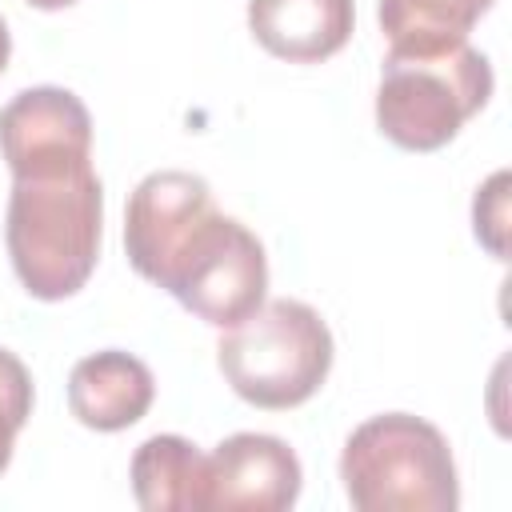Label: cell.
<instances>
[{
    "mask_svg": "<svg viewBox=\"0 0 512 512\" xmlns=\"http://www.w3.org/2000/svg\"><path fill=\"white\" fill-rule=\"evenodd\" d=\"M100 224L104 188L92 164L48 176H16L4 240L24 292L36 300L76 296L96 268Z\"/></svg>",
    "mask_w": 512,
    "mask_h": 512,
    "instance_id": "obj_1",
    "label": "cell"
},
{
    "mask_svg": "<svg viewBox=\"0 0 512 512\" xmlns=\"http://www.w3.org/2000/svg\"><path fill=\"white\" fill-rule=\"evenodd\" d=\"M492 64L468 40L392 48L376 88V124L404 152L444 148L492 96Z\"/></svg>",
    "mask_w": 512,
    "mask_h": 512,
    "instance_id": "obj_2",
    "label": "cell"
},
{
    "mask_svg": "<svg viewBox=\"0 0 512 512\" xmlns=\"http://www.w3.org/2000/svg\"><path fill=\"white\" fill-rule=\"evenodd\" d=\"M340 480L360 512H452L460 504L444 432L408 412L364 420L344 440Z\"/></svg>",
    "mask_w": 512,
    "mask_h": 512,
    "instance_id": "obj_3",
    "label": "cell"
},
{
    "mask_svg": "<svg viewBox=\"0 0 512 512\" xmlns=\"http://www.w3.org/2000/svg\"><path fill=\"white\" fill-rule=\"evenodd\" d=\"M332 332L304 300H264L216 344L232 392L256 408L284 412L320 392L332 372Z\"/></svg>",
    "mask_w": 512,
    "mask_h": 512,
    "instance_id": "obj_4",
    "label": "cell"
},
{
    "mask_svg": "<svg viewBox=\"0 0 512 512\" xmlns=\"http://www.w3.org/2000/svg\"><path fill=\"white\" fill-rule=\"evenodd\" d=\"M164 292L212 328H232L252 316L268 296L264 244L232 216L216 212L176 260Z\"/></svg>",
    "mask_w": 512,
    "mask_h": 512,
    "instance_id": "obj_5",
    "label": "cell"
},
{
    "mask_svg": "<svg viewBox=\"0 0 512 512\" xmlns=\"http://www.w3.org/2000/svg\"><path fill=\"white\" fill-rule=\"evenodd\" d=\"M212 216H216L212 188L200 176L176 168L148 172L128 196V212H124V248L132 268L164 288L176 260Z\"/></svg>",
    "mask_w": 512,
    "mask_h": 512,
    "instance_id": "obj_6",
    "label": "cell"
},
{
    "mask_svg": "<svg viewBox=\"0 0 512 512\" xmlns=\"http://www.w3.org/2000/svg\"><path fill=\"white\" fill-rule=\"evenodd\" d=\"M0 156L16 176H48L92 164V116L68 88L40 84L0 108Z\"/></svg>",
    "mask_w": 512,
    "mask_h": 512,
    "instance_id": "obj_7",
    "label": "cell"
},
{
    "mask_svg": "<svg viewBox=\"0 0 512 512\" xmlns=\"http://www.w3.org/2000/svg\"><path fill=\"white\" fill-rule=\"evenodd\" d=\"M296 452L268 432H236L208 456V508L224 512H284L300 496Z\"/></svg>",
    "mask_w": 512,
    "mask_h": 512,
    "instance_id": "obj_8",
    "label": "cell"
},
{
    "mask_svg": "<svg viewBox=\"0 0 512 512\" xmlns=\"http://www.w3.org/2000/svg\"><path fill=\"white\" fill-rule=\"evenodd\" d=\"M156 396V380L148 364L132 352L104 348L84 356L68 376V408L84 428L120 432L132 428Z\"/></svg>",
    "mask_w": 512,
    "mask_h": 512,
    "instance_id": "obj_9",
    "label": "cell"
},
{
    "mask_svg": "<svg viewBox=\"0 0 512 512\" xmlns=\"http://www.w3.org/2000/svg\"><path fill=\"white\" fill-rule=\"evenodd\" d=\"M356 24L352 0H248L256 44L288 64H320L336 56Z\"/></svg>",
    "mask_w": 512,
    "mask_h": 512,
    "instance_id": "obj_10",
    "label": "cell"
},
{
    "mask_svg": "<svg viewBox=\"0 0 512 512\" xmlns=\"http://www.w3.org/2000/svg\"><path fill=\"white\" fill-rule=\"evenodd\" d=\"M132 496L148 512H208V456L184 436H148L132 456Z\"/></svg>",
    "mask_w": 512,
    "mask_h": 512,
    "instance_id": "obj_11",
    "label": "cell"
},
{
    "mask_svg": "<svg viewBox=\"0 0 512 512\" xmlns=\"http://www.w3.org/2000/svg\"><path fill=\"white\" fill-rule=\"evenodd\" d=\"M492 0H380V32L392 48H444L468 40Z\"/></svg>",
    "mask_w": 512,
    "mask_h": 512,
    "instance_id": "obj_12",
    "label": "cell"
},
{
    "mask_svg": "<svg viewBox=\"0 0 512 512\" xmlns=\"http://www.w3.org/2000/svg\"><path fill=\"white\" fill-rule=\"evenodd\" d=\"M28 416H32V376L20 356L0 348V472L8 468L16 432L28 424Z\"/></svg>",
    "mask_w": 512,
    "mask_h": 512,
    "instance_id": "obj_13",
    "label": "cell"
},
{
    "mask_svg": "<svg viewBox=\"0 0 512 512\" xmlns=\"http://www.w3.org/2000/svg\"><path fill=\"white\" fill-rule=\"evenodd\" d=\"M508 172H496L480 192H476V200H472V220H476V240L496 256V260H504L508 256V240H504V232H508Z\"/></svg>",
    "mask_w": 512,
    "mask_h": 512,
    "instance_id": "obj_14",
    "label": "cell"
},
{
    "mask_svg": "<svg viewBox=\"0 0 512 512\" xmlns=\"http://www.w3.org/2000/svg\"><path fill=\"white\" fill-rule=\"evenodd\" d=\"M8 56H12V36H8V28H4V20H0V72L8 68Z\"/></svg>",
    "mask_w": 512,
    "mask_h": 512,
    "instance_id": "obj_15",
    "label": "cell"
},
{
    "mask_svg": "<svg viewBox=\"0 0 512 512\" xmlns=\"http://www.w3.org/2000/svg\"><path fill=\"white\" fill-rule=\"evenodd\" d=\"M32 8H44V12H60V8H68V4H76V0H28Z\"/></svg>",
    "mask_w": 512,
    "mask_h": 512,
    "instance_id": "obj_16",
    "label": "cell"
}]
</instances>
